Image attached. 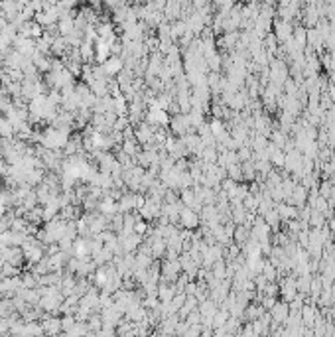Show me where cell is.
<instances>
[{
	"label": "cell",
	"mask_w": 335,
	"mask_h": 337,
	"mask_svg": "<svg viewBox=\"0 0 335 337\" xmlns=\"http://www.w3.org/2000/svg\"><path fill=\"white\" fill-rule=\"evenodd\" d=\"M272 315H274V319L284 321V319H286V315H288V308H286L284 304H276V308H274Z\"/></svg>",
	"instance_id": "6da1fadb"
}]
</instances>
